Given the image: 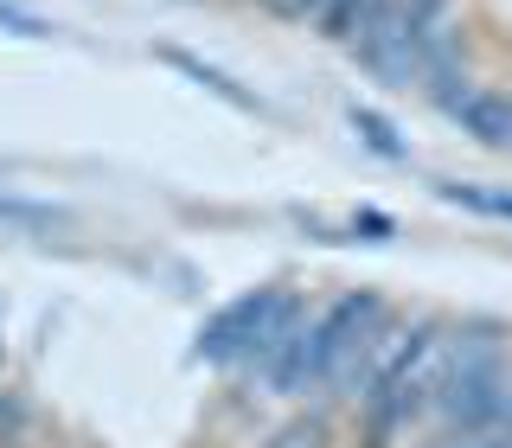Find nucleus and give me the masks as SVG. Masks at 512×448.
I'll list each match as a JSON object with an SVG mask.
<instances>
[{
	"label": "nucleus",
	"instance_id": "nucleus-1",
	"mask_svg": "<svg viewBox=\"0 0 512 448\" xmlns=\"http://www.w3.org/2000/svg\"><path fill=\"white\" fill-rule=\"evenodd\" d=\"M512 372H506V327L500 320H461L448 327V359L436 378V410L442 429L455 436H474V429H493L506 410Z\"/></svg>",
	"mask_w": 512,
	"mask_h": 448
},
{
	"label": "nucleus",
	"instance_id": "nucleus-2",
	"mask_svg": "<svg viewBox=\"0 0 512 448\" xmlns=\"http://www.w3.org/2000/svg\"><path fill=\"white\" fill-rule=\"evenodd\" d=\"M391 320L378 288H346V295H333L327 308H320L308 327H301V340L282 352L276 365H269V391L276 397H308V391H327V378L340 372L359 346H372V333Z\"/></svg>",
	"mask_w": 512,
	"mask_h": 448
},
{
	"label": "nucleus",
	"instance_id": "nucleus-3",
	"mask_svg": "<svg viewBox=\"0 0 512 448\" xmlns=\"http://www.w3.org/2000/svg\"><path fill=\"white\" fill-rule=\"evenodd\" d=\"M288 288H250V295H237L231 308H218L212 320H205L199 333V359L205 365H250V352L263 346V333L276 327Z\"/></svg>",
	"mask_w": 512,
	"mask_h": 448
},
{
	"label": "nucleus",
	"instance_id": "nucleus-4",
	"mask_svg": "<svg viewBox=\"0 0 512 448\" xmlns=\"http://www.w3.org/2000/svg\"><path fill=\"white\" fill-rule=\"evenodd\" d=\"M442 116L461 122V135H474L480 148H512V96L506 90H487V84H461L455 96H442Z\"/></svg>",
	"mask_w": 512,
	"mask_h": 448
},
{
	"label": "nucleus",
	"instance_id": "nucleus-5",
	"mask_svg": "<svg viewBox=\"0 0 512 448\" xmlns=\"http://www.w3.org/2000/svg\"><path fill=\"white\" fill-rule=\"evenodd\" d=\"M269 448H333V416H327V410L288 416L276 436H269Z\"/></svg>",
	"mask_w": 512,
	"mask_h": 448
},
{
	"label": "nucleus",
	"instance_id": "nucleus-6",
	"mask_svg": "<svg viewBox=\"0 0 512 448\" xmlns=\"http://www.w3.org/2000/svg\"><path fill=\"white\" fill-rule=\"evenodd\" d=\"M167 64H173V71H186L192 84H205L212 96H224V103H237V109H263V103H256L250 90H237V84H231L224 71H212V64H199V58H186V52H167Z\"/></svg>",
	"mask_w": 512,
	"mask_h": 448
},
{
	"label": "nucleus",
	"instance_id": "nucleus-7",
	"mask_svg": "<svg viewBox=\"0 0 512 448\" xmlns=\"http://www.w3.org/2000/svg\"><path fill=\"white\" fill-rule=\"evenodd\" d=\"M352 128H359V141H365L372 154H384V160H404V154H410L404 141H397V128L384 122L378 109H365V103H352Z\"/></svg>",
	"mask_w": 512,
	"mask_h": 448
},
{
	"label": "nucleus",
	"instance_id": "nucleus-8",
	"mask_svg": "<svg viewBox=\"0 0 512 448\" xmlns=\"http://www.w3.org/2000/svg\"><path fill=\"white\" fill-rule=\"evenodd\" d=\"M442 199L468 205V212H480V218H506L512 224V192H493V186H442Z\"/></svg>",
	"mask_w": 512,
	"mask_h": 448
},
{
	"label": "nucleus",
	"instance_id": "nucleus-9",
	"mask_svg": "<svg viewBox=\"0 0 512 448\" xmlns=\"http://www.w3.org/2000/svg\"><path fill=\"white\" fill-rule=\"evenodd\" d=\"M26 423H32L26 397L20 391H0V448H20L26 442Z\"/></svg>",
	"mask_w": 512,
	"mask_h": 448
},
{
	"label": "nucleus",
	"instance_id": "nucleus-10",
	"mask_svg": "<svg viewBox=\"0 0 512 448\" xmlns=\"http://www.w3.org/2000/svg\"><path fill=\"white\" fill-rule=\"evenodd\" d=\"M352 231H365V244H391L397 224L384 218V212H352Z\"/></svg>",
	"mask_w": 512,
	"mask_h": 448
},
{
	"label": "nucleus",
	"instance_id": "nucleus-11",
	"mask_svg": "<svg viewBox=\"0 0 512 448\" xmlns=\"http://www.w3.org/2000/svg\"><path fill=\"white\" fill-rule=\"evenodd\" d=\"M0 218H13V224H52V212H45V205H32V199H7V192H0Z\"/></svg>",
	"mask_w": 512,
	"mask_h": 448
},
{
	"label": "nucleus",
	"instance_id": "nucleus-12",
	"mask_svg": "<svg viewBox=\"0 0 512 448\" xmlns=\"http://www.w3.org/2000/svg\"><path fill=\"white\" fill-rule=\"evenodd\" d=\"M0 26H13L20 39H45V20H32V13H20V7H0Z\"/></svg>",
	"mask_w": 512,
	"mask_h": 448
},
{
	"label": "nucleus",
	"instance_id": "nucleus-13",
	"mask_svg": "<svg viewBox=\"0 0 512 448\" xmlns=\"http://www.w3.org/2000/svg\"><path fill=\"white\" fill-rule=\"evenodd\" d=\"M455 448H512V429H500V436L474 429V436H455Z\"/></svg>",
	"mask_w": 512,
	"mask_h": 448
},
{
	"label": "nucleus",
	"instance_id": "nucleus-14",
	"mask_svg": "<svg viewBox=\"0 0 512 448\" xmlns=\"http://www.w3.org/2000/svg\"><path fill=\"white\" fill-rule=\"evenodd\" d=\"M500 429H512V391H506V410H500Z\"/></svg>",
	"mask_w": 512,
	"mask_h": 448
}]
</instances>
